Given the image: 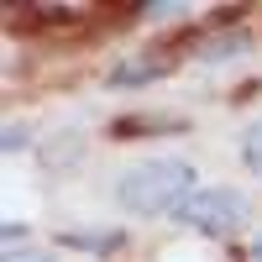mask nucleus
<instances>
[{
    "label": "nucleus",
    "instance_id": "f257e3e1",
    "mask_svg": "<svg viewBox=\"0 0 262 262\" xmlns=\"http://www.w3.org/2000/svg\"><path fill=\"white\" fill-rule=\"evenodd\" d=\"M194 189L200 184H194V168L184 158H142L137 168L121 173L116 200L131 215H168V210H179Z\"/></svg>",
    "mask_w": 262,
    "mask_h": 262
},
{
    "label": "nucleus",
    "instance_id": "f03ea898",
    "mask_svg": "<svg viewBox=\"0 0 262 262\" xmlns=\"http://www.w3.org/2000/svg\"><path fill=\"white\" fill-rule=\"evenodd\" d=\"M173 221L189 226V231H205V236H231L247 221V194L226 189V184H205V189H194L189 200L173 210Z\"/></svg>",
    "mask_w": 262,
    "mask_h": 262
},
{
    "label": "nucleus",
    "instance_id": "7ed1b4c3",
    "mask_svg": "<svg viewBox=\"0 0 262 262\" xmlns=\"http://www.w3.org/2000/svg\"><path fill=\"white\" fill-rule=\"evenodd\" d=\"M168 74V58H137V63H121V69L111 74L116 90H126V84H152V79H163Z\"/></svg>",
    "mask_w": 262,
    "mask_h": 262
},
{
    "label": "nucleus",
    "instance_id": "20e7f679",
    "mask_svg": "<svg viewBox=\"0 0 262 262\" xmlns=\"http://www.w3.org/2000/svg\"><path fill=\"white\" fill-rule=\"evenodd\" d=\"M242 163L262 179V121H252V126H247V137H242Z\"/></svg>",
    "mask_w": 262,
    "mask_h": 262
},
{
    "label": "nucleus",
    "instance_id": "39448f33",
    "mask_svg": "<svg viewBox=\"0 0 262 262\" xmlns=\"http://www.w3.org/2000/svg\"><path fill=\"white\" fill-rule=\"evenodd\" d=\"M79 152H84V142L69 131V142H53V147H42V163H48V168H63V163H74Z\"/></svg>",
    "mask_w": 262,
    "mask_h": 262
},
{
    "label": "nucleus",
    "instance_id": "423d86ee",
    "mask_svg": "<svg viewBox=\"0 0 262 262\" xmlns=\"http://www.w3.org/2000/svg\"><path fill=\"white\" fill-rule=\"evenodd\" d=\"M247 48V32H231V37H210L205 42V58H236Z\"/></svg>",
    "mask_w": 262,
    "mask_h": 262
},
{
    "label": "nucleus",
    "instance_id": "0eeeda50",
    "mask_svg": "<svg viewBox=\"0 0 262 262\" xmlns=\"http://www.w3.org/2000/svg\"><path fill=\"white\" fill-rule=\"evenodd\" d=\"M0 147H6V152H21V147H27V126H6V142H0Z\"/></svg>",
    "mask_w": 262,
    "mask_h": 262
},
{
    "label": "nucleus",
    "instance_id": "6e6552de",
    "mask_svg": "<svg viewBox=\"0 0 262 262\" xmlns=\"http://www.w3.org/2000/svg\"><path fill=\"white\" fill-rule=\"evenodd\" d=\"M6 262H53V257H37V252H27V257H6Z\"/></svg>",
    "mask_w": 262,
    "mask_h": 262
},
{
    "label": "nucleus",
    "instance_id": "1a4fd4ad",
    "mask_svg": "<svg viewBox=\"0 0 262 262\" xmlns=\"http://www.w3.org/2000/svg\"><path fill=\"white\" fill-rule=\"evenodd\" d=\"M252 262H262V236H257V247H252Z\"/></svg>",
    "mask_w": 262,
    "mask_h": 262
}]
</instances>
